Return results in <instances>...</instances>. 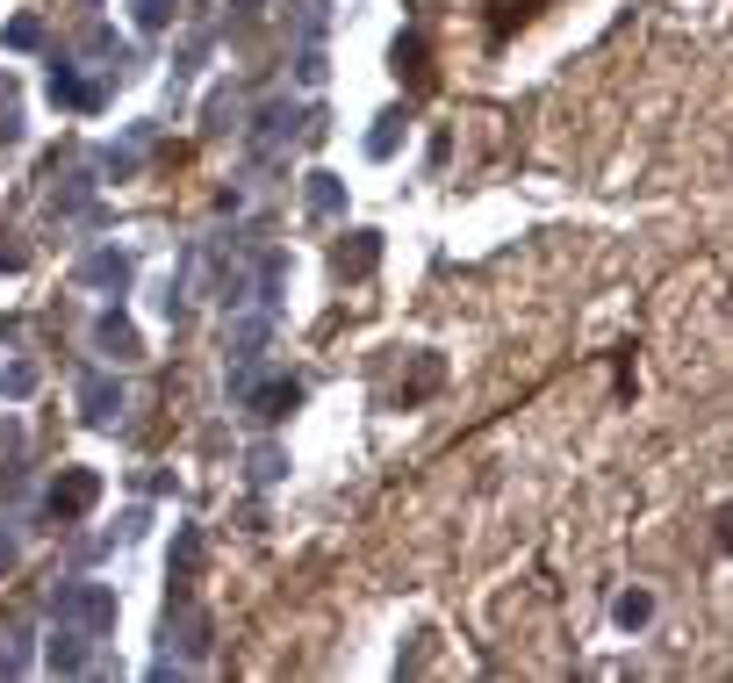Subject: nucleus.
<instances>
[{"label": "nucleus", "mask_w": 733, "mask_h": 683, "mask_svg": "<svg viewBox=\"0 0 733 683\" xmlns=\"http://www.w3.org/2000/svg\"><path fill=\"white\" fill-rule=\"evenodd\" d=\"M51 619H66V626L80 633H116V590L109 583H58L51 590Z\"/></svg>", "instance_id": "nucleus-1"}, {"label": "nucleus", "mask_w": 733, "mask_h": 683, "mask_svg": "<svg viewBox=\"0 0 733 683\" xmlns=\"http://www.w3.org/2000/svg\"><path fill=\"white\" fill-rule=\"evenodd\" d=\"M302 123H310V115H302L295 109V101H288V94H273V101H259V115H252V137H259V144H295V137H302Z\"/></svg>", "instance_id": "nucleus-2"}, {"label": "nucleus", "mask_w": 733, "mask_h": 683, "mask_svg": "<svg viewBox=\"0 0 733 683\" xmlns=\"http://www.w3.org/2000/svg\"><path fill=\"white\" fill-rule=\"evenodd\" d=\"M94 496H101V475H94V468H66V475L51 482V496H43V504H51V519H80Z\"/></svg>", "instance_id": "nucleus-3"}, {"label": "nucleus", "mask_w": 733, "mask_h": 683, "mask_svg": "<svg viewBox=\"0 0 733 683\" xmlns=\"http://www.w3.org/2000/svg\"><path fill=\"white\" fill-rule=\"evenodd\" d=\"M130 273H137V252H122V245H101V252H87V260H80V281L87 288H109V295L130 288Z\"/></svg>", "instance_id": "nucleus-4"}, {"label": "nucleus", "mask_w": 733, "mask_h": 683, "mask_svg": "<svg viewBox=\"0 0 733 683\" xmlns=\"http://www.w3.org/2000/svg\"><path fill=\"white\" fill-rule=\"evenodd\" d=\"M244 410H252V418H288V410H295L302 403V382H288V374H273V382H259V374H252V389H244V396H238Z\"/></svg>", "instance_id": "nucleus-5"}, {"label": "nucleus", "mask_w": 733, "mask_h": 683, "mask_svg": "<svg viewBox=\"0 0 733 683\" xmlns=\"http://www.w3.org/2000/svg\"><path fill=\"white\" fill-rule=\"evenodd\" d=\"M80 410H87V424H116L122 410H130V396H122V382H109V374L87 368L80 374Z\"/></svg>", "instance_id": "nucleus-6"}, {"label": "nucleus", "mask_w": 733, "mask_h": 683, "mask_svg": "<svg viewBox=\"0 0 733 683\" xmlns=\"http://www.w3.org/2000/svg\"><path fill=\"white\" fill-rule=\"evenodd\" d=\"M94 353H109V360H137L144 353V339H137V324L122 310H101L94 317Z\"/></svg>", "instance_id": "nucleus-7"}, {"label": "nucleus", "mask_w": 733, "mask_h": 683, "mask_svg": "<svg viewBox=\"0 0 733 683\" xmlns=\"http://www.w3.org/2000/svg\"><path fill=\"white\" fill-rule=\"evenodd\" d=\"M302 209H310L317 223H339L345 217V180L339 173H310L302 180Z\"/></svg>", "instance_id": "nucleus-8"}, {"label": "nucleus", "mask_w": 733, "mask_h": 683, "mask_svg": "<svg viewBox=\"0 0 733 683\" xmlns=\"http://www.w3.org/2000/svg\"><path fill=\"white\" fill-rule=\"evenodd\" d=\"M87 641H94V633H80V626H66V619H58V633H51V647H43V662H51L58 676H80V670H87Z\"/></svg>", "instance_id": "nucleus-9"}, {"label": "nucleus", "mask_w": 733, "mask_h": 683, "mask_svg": "<svg viewBox=\"0 0 733 683\" xmlns=\"http://www.w3.org/2000/svg\"><path fill=\"white\" fill-rule=\"evenodd\" d=\"M374 267H381V231H345V245H339V273H345V281H366Z\"/></svg>", "instance_id": "nucleus-10"}, {"label": "nucleus", "mask_w": 733, "mask_h": 683, "mask_svg": "<svg viewBox=\"0 0 733 683\" xmlns=\"http://www.w3.org/2000/svg\"><path fill=\"white\" fill-rule=\"evenodd\" d=\"M51 101H58V109H101V87L80 80V72L58 58V66H51Z\"/></svg>", "instance_id": "nucleus-11"}, {"label": "nucleus", "mask_w": 733, "mask_h": 683, "mask_svg": "<svg viewBox=\"0 0 733 683\" xmlns=\"http://www.w3.org/2000/svg\"><path fill=\"white\" fill-rule=\"evenodd\" d=\"M295 43H324V29H331V0H295Z\"/></svg>", "instance_id": "nucleus-12"}, {"label": "nucleus", "mask_w": 733, "mask_h": 683, "mask_svg": "<svg viewBox=\"0 0 733 683\" xmlns=\"http://www.w3.org/2000/svg\"><path fill=\"white\" fill-rule=\"evenodd\" d=\"M403 123H410L403 109H389V115H381V123L366 130V159H395V144H403Z\"/></svg>", "instance_id": "nucleus-13"}, {"label": "nucleus", "mask_w": 733, "mask_h": 683, "mask_svg": "<svg viewBox=\"0 0 733 683\" xmlns=\"http://www.w3.org/2000/svg\"><path fill=\"white\" fill-rule=\"evenodd\" d=\"M611 619H619L625 633H633V626H647V619H654V597H647V590H625V597L611 604Z\"/></svg>", "instance_id": "nucleus-14"}, {"label": "nucleus", "mask_w": 733, "mask_h": 683, "mask_svg": "<svg viewBox=\"0 0 733 683\" xmlns=\"http://www.w3.org/2000/svg\"><path fill=\"white\" fill-rule=\"evenodd\" d=\"M324 43H295V87H324Z\"/></svg>", "instance_id": "nucleus-15"}, {"label": "nucleus", "mask_w": 733, "mask_h": 683, "mask_svg": "<svg viewBox=\"0 0 733 683\" xmlns=\"http://www.w3.org/2000/svg\"><path fill=\"white\" fill-rule=\"evenodd\" d=\"M252 482H281L288 475V453L281 446H252V468H244Z\"/></svg>", "instance_id": "nucleus-16"}, {"label": "nucleus", "mask_w": 733, "mask_h": 683, "mask_svg": "<svg viewBox=\"0 0 733 683\" xmlns=\"http://www.w3.org/2000/svg\"><path fill=\"white\" fill-rule=\"evenodd\" d=\"M194 561H202V533L180 525V533H173V575H194Z\"/></svg>", "instance_id": "nucleus-17"}, {"label": "nucleus", "mask_w": 733, "mask_h": 683, "mask_svg": "<svg viewBox=\"0 0 733 683\" xmlns=\"http://www.w3.org/2000/svg\"><path fill=\"white\" fill-rule=\"evenodd\" d=\"M37 43H43V22H37V14H14V22H8V51H37Z\"/></svg>", "instance_id": "nucleus-18"}, {"label": "nucleus", "mask_w": 733, "mask_h": 683, "mask_svg": "<svg viewBox=\"0 0 733 683\" xmlns=\"http://www.w3.org/2000/svg\"><path fill=\"white\" fill-rule=\"evenodd\" d=\"M395 72H410V80L424 72V37H418V29H410V37L395 43Z\"/></svg>", "instance_id": "nucleus-19"}, {"label": "nucleus", "mask_w": 733, "mask_h": 683, "mask_svg": "<svg viewBox=\"0 0 733 683\" xmlns=\"http://www.w3.org/2000/svg\"><path fill=\"white\" fill-rule=\"evenodd\" d=\"M137 8V29H165L173 22V0H130Z\"/></svg>", "instance_id": "nucleus-20"}, {"label": "nucleus", "mask_w": 733, "mask_h": 683, "mask_svg": "<svg viewBox=\"0 0 733 683\" xmlns=\"http://www.w3.org/2000/svg\"><path fill=\"white\" fill-rule=\"evenodd\" d=\"M0 389H8V396H29V389H37V368H29V360H14V368L0 374Z\"/></svg>", "instance_id": "nucleus-21"}, {"label": "nucleus", "mask_w": 733, "mask_h": 683, "mask_svg": "<svg viewBox=\"0 0 733 683\" xmlns=\"http://www.w3.org/2000/svg\"><path fill=\"white\" fill-rule=\"evenodd\" d=\"M209 130H238V101H231V94L209 101Z\"/></svg>", "instance_id": "nucleus-22"}, {"label": "nucleus", "mask_w": 733, "mask_h": 683, "mask_svg": "<svg viewBox=\"0 0 733 683\" xmlns=\"http://www.w3.org/2000/svg\"><path fill=\"white\" fill-rule=\"evenodd\" d=\"M29 670V655H22V647H0V676H22Z\"/></svg>", "instance_id": "nucleus-23"}, {"label": "nucleus", "mask_w": 733, "mask_h": 683, "mask_svg": "<svg viewBox=\"0 0 733 683\" xmlns=\"http://www.w3.org/2000/svg\"><path fill=\"white\" fill-rule=\"evenodd\" d=\"M8 331H14V324H8V317H0V339H8Z\"/></svg>", "instance_id": "nucleus-24"}]
</instances>
